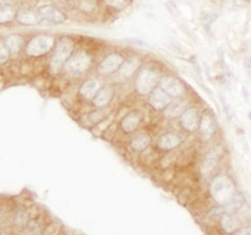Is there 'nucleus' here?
Wrapping results in <instances>:
<instances>
[{
	"mask_svg": "<svg viewBox=\"0 0 251 235\" xmlns=\"http://www.w3.org/2000/svg\"><path fill=\"white\" fill-rule=\"evenodd\" d=\"M75 39L70 36H61L56 41L54 51L49 60V70L53 73H59L64 70V66L75 53Z\"/></svg>",
	"mask_w": 251,
	"mask_h": 235,
	"instance_id": "f257e3e1",
	"label": "nucleus"
},
{
	"mask_svg": "<svg viewBox=\"0 0 251 235\" xmlns=\"http://www.w3.org/2000/svg\"><path fill=\"white\" fill-rule=\"evenodd\" d=\"M211 197L215 200L216 203L220 206L227 205L233 197H234L237 191L234 181L228 175H217L212 179L208 188Z\"/></svg>",
	"mask_w": 251,
	"mask_h": 235,
	"instance_id": "f03ea898",
	"label": "nucleus"
},
{
	"mask_svg": "<svg viewBox=\"0 0 251 235\" xmlns=\"http://www.w3.org/2000/svg\"><path fill=\"white\" fill-rule=\"evenodd\" d=\"M55 37L51 34H36L27 41L24 51L29 58H41L50 53L55 47Z\"/></svg>",
	"mask_w": 251,
	"mask_h": 235,
	"instance_id": "7ed1b4c3",
	"label": "nucleus"
},
{
	"mask_svg": "<svg viewBox=\"0 0 251 235\" xmlns=\"http://www.w3.org/2000/svg\"><path fill=\"white\" fill-rule=\"evenodd\" d=\"M159 76L157 70L152 68H142L136 73L134 82L135 92L140 95H149L159 82Z\"/></svg>",
	"mask_w": 251,
	"mask_h": 235,
	"instance_id": "20e7f679",
	"label": "nucleus"
},
{
	"mask_svg": "<svg viewBox=\"0 0 251 235\" xmlns=\"http://www.w3.org/2000/svg\"><path fill=\"white\" fill-rule=\"evenodd\" d=\"M93 60L92 56L85 50H78L71 55L68 63L64 66V70L69 73V75L74 76V77H78L87 72L92 66Z\"/></svg>",
	"mask_w": 251,
	"mask_h": 235,
	"instance_id": "39448f33",
	"label": "nucleus"
},
{
	"mask_svg": "<svg viewBox=\"0 0 251 235\" xmlns=\"http://www.w3.org/2000/svg\"><path fill=\"white\" fill-rule=\"evenodd\" d=\"M124 61V54L119 53V51H113V53L107 54L97 65V73L102 77H109V76L115 75L122 68Z\"/></svg>",
	"mask_w": 251,
	"mask_h": 235,
	"instance_id": "423d86ee",
	"label": "nucleus"
},
{
	"mask_svg": "<svg viewBox=\"0 0 251 235\" xmlns=\"http://www.w3.org/2000/svg\"><path fill=\"white\" fill-rule=\"evenodd\" d=\"M158 86L161 90H163L164 92L168 95H171V97L181 98L186 94L185 83H184L180 78L176 77V76H162V77L159 78Z\"/></svg>",
	"mask_w": 251,
	"mask_h": 235,
	"instance_id": "0eeeda50",
	"label": "nucleus"
},
{
	"mask_svg": "<svg viewBox=\"0 0 251 235\" xmlns=\"http://www.w3.org/2000/svg\"><path fill=\"white\" fill-rule=\"evenodd\" d=\"M200 119L201 115L198 108L189 107L184 110V113L180 115V118H179V124H180V127L184 131L194 134V132L199 131Z\"/></svg>",
	"mask_w": 251,
	"mask_h": 235,
	"instance_id": "6e6552de",
	"label": "nucleus"
},
{
	"mask_svg": "<svg viewBox=\"0 0 251 235\" xmlns=\"http://www.w3.org/2000/svg\"><path fill=\"white\" fill-rule=\"evenodd\" d=\"M37 12L41 17L50 21L54 26L56 24H63L68 21V15L53 4H44L37 7Z\"/></svg>",
	"mask_w": 251,
	"mask_h": 235,
	"instance_id": "1a4fd4ad",
	"label": "nucleus"
},
{
	"mask_svg": "<svg viewBox=\"0 0 251 235\" xmlns=\"http://www.w3.org/2000/svg\"><path fill=\"white\" fill-rule=\"evenodd\" d=\"M199 131H200L201 139L203 141H208L215 136L216 131H217V120L211 110H205L201 114Z\"/></svg>",
	"mask_w": 251,
	"mask_h": 235,
	"instance_id": "9d476101",
	"label": "nucleus"
},
{
	"mask_svg": "<svg viewBox=\"0 0 251 235\" xmlns=\"http://www.w3.org/2000/svg\"><path fill=\"white\" fill-rule=\"evenodd\" d=\"M141 113L137 112V110H132V112H129L127 114H125V117L120 120V130H122L124 134L131 135L134 134V132H136V130L139 129L140 125H141Z\"/></svg>",
	"mask_w": 251,
	"mask_h": 235,
	"instance_id": "9b49d317",
	"label": "nucleus"
},
{
	"mask_svg": "<svg viewBox=\"0 0 251 235\" xmlns=\"http://www.w3.org/2000/svg\"><path fill=\"white\" fill-rule=\"evenodd\" d=\"M181 143H183V137L178 132L171 131L166 132V134L158 137V140H157V148L161 149V151L168 152L178 148Z\"/></svg>",
	"mask_w": 251,
	"mask_h": 235,
	"instance_id": "f8f14e48",
	"label": "nucleus"
},
{
	"mask_svg": "<svg viewBox=\"0 0 251 235\" xmlns=\"http://www.w3.org/2000/svg\"><path fill=\"white\" fill-rule=\"evenodd\" d=\"M115 94V88L114 86L110 85V83H105L102 85V87L98 90V92L96 93V95L92 99L93 107L96 108H105L107 105L110 104V102L113 100Z\"/></svg>",
	"mask_w": 251,
	"mask_h": 235,
	"instance_id": "ddd939ff",
	"label": "nucleus"
},
{
	"mask_svg": "<svg viewBox=\"0 0 251 235\" xmlns=\"http://www.w3.org/2000/svg\"><path fill=\"white\" fill-rule=\"evenodd\" d=\"M221 157H222V151H221V148H213L211 149L210 152H207V153L205 154V157H203L202 161H201V174L205 176L212 174V171L215 170L218 162H220Z\"/></svg>",
	"mask_w": 251,
	"mask_h": 235,
	"instance_id": "4468645a",
	"label": "nucleus"
},
{
	"mask_svg": "<svg viewBox=\"0 0 251 235\" xmlns=\"http://www.w3.org/2000/svg\"><path fill=\"white\" fill-rule=\"evenodd\" d=\"M172 102L171 95L167 94L163 90L156 87L149 94V104L153 110H164Z\"/></svg>",
	"mask_w": 251,
	"mask_h": 235,
	"instance_id": "2eb2a0df",
	"label": "nucleus"
},
{
	"mask_svg": "<svg viewBox=\"0 0 251 235\" xmlns=\"http://www.w3.org/2000/svg\"><path fill=\"white\" fill-rule=\"evenodd\" d=\"M2 41H4L5 46L9 49L11 55H16V54H20L22 50H25V47H26L27 43L25 37L20 33L7 34V36L4 37Z\"/></svg>",
	"mask_w": 251,
	"mask_h": 235,
	"instance_id": "dca6fc26",
	"label": "nucleus"
},
{
	"mask_svg": "<svg viewBox=\"0 0 251 235\" xmlns=\"http://www.w3.org/2000/svg\"><path fill=\"white\" fill-rule=\"evenodd\" d=\"M142 60L139 58V56H132V58L125 59L124 64L122 65V68L119 69L118 73L122 78L124 80H127L131 76L136 75V72H139V69L141 66Z\"/></svg>",
	"mask_w": 251,
	"mask_h": 235,
	"instance_id": "f3484780",
	"label": "nucleus"
},
{
	"mask_svg": "<svg viewBox=\"0 0 251 235\" xmlns=\"http://www.w3.org/2000/svg\"><path fill=\"white\" fill-rule=\"evenodd\" d=\"M39 15L37 12V9L33 10L31 7H21L17 12V24H22V26H34L38 24Z\"/></svg>",
	"mask_w": 251,
	"mask_h": 235,
	"instance_id": "a211bd4d",
	"label": "nucleus"
},
{
	"mask_svg": "<svg viewBox=\"0 0 251 235\" xmlns=\"http://www.w3.org/2000/svg\"><path fill=\"white\" fill-rule=\"evenodd\" d=\"M100 87H102V83L98 78H87L80 86L78 92H80V95L82 98L87 100H92Z\"/></svg>",
	"mask_w": 251,
	"mask_h": 235,
	"instance_id": "6ab92c4d",
	"label": "nucleus"
},
{
	"mask_svg": "<svg viewBox=\"0 0 251 235\" xmlns=\"http://www.w3.org/2000/svg\"><path fill=\"white\" fill-rule=\"evenodd\" d=\"M221 228L223 229V232L227 233V234H233L234 232H237L239 228H242V220L238 217L237 213H233V214H223L221 215L220 219Z\"/></svg>",
	"mask_w": 251,
	"mask_h": 235,
	"instance_id": "aec40b11",
	"label": "nucleus"
},
{
	"mask_svg": "<svg viewBox=\"0 0 251 235\" xmlns=\"http://www.w3.org/2000/svg\"><path fill=\"white\" fill-rule=\"evenodd\" d=\"M152 137L149 132H139L130 140V147L135 152H144L150 147Z\"/></svg>",
	"mask_w": 251,
	"mask_h": 235,
	"instance_id": "412c9836",
	"label": "nucleus"
},
{
	"mask_svg": "<svg viewBox=\"0 0 251 235\" xmlns=\"http://www.w3.org/2000/svg\"><path fill=\"white\" fill-rule=\"evenodd\" d=\"M185 109V102L178 98L176 100H172L169 103L168 107L163 110V114L167 119H176V118H180V115L183 114Z\"/></svg>",
	"mask_w": 251,
	"mask_h": 235,
	"instance_id": "4be33fe9",
	"label": "nucleus"
},
{
	"mask_svg": "<svg viewBox=\"0 0 251 235\" xmlns=\"http://www.w3.org/2000/svg\"><path fill=\"white\" fill-rule=\"evenodd\" d=\"M17 12V6H0V26H7L16 22Z\"/></svg>",
	"mask_w": 251,
	"mask_h": 235,
	"instance_id": "5701e85b",
	"label": "nucleus"
},
{
	"mask_svg": "<svg viewBox=\"0 0 251 235\" xmlns=\"http://www.w3.org/2000/svg\"><path fill=\"white\" fill-rule=\"evenodd\" d=\"M12 220H14L15 225L19 228H27V224L29 222V214L28 211L26 208H19L15 211L14 215H12Z\"/></svg>",
	"mask_w": 251,
	"mask_h": 235,
	"instance_id": "b1692460",
	"label": "nucleus"
},
{
	"mask_svg": "<svg viewBox=\"0 0 251 235\" xmlns=\"http://www.w3.org/2000/svg\"><path fill=\"white\" fill-rule=\"evenodd\" d=\"M100 1L114 11H124L132 4L134 0H100Z\"/></svg>",
	"mask_w": 251,
	"mask_h": 235,
	"instance_id": "393cba45",
	"label": "nucleus"
},
{
	"mask_svg": "<svg viewBox=\"0 0 251 235\" xmlns=\"http://www.w3.org/2000/svg\"><path fill=\"white\" fill-rule=\"evenodd\" d=\"M105 118H107V112L104 110V108H96L95 110L90 112L87 115L88 121L92 122V124H100Z\"/></svg>",
	"mask_w": 251,
	"mask_h": 235,
	"instance_id": "a878e982",
	"label": "nucleus"
},
{
	"mask_svg": "<svg viewBox=\"0 0 251 235\" xmlns=\"http://www.w3.org/2000/svg\"><path fill=\"white\" fill-rule=\"evenodd\" d=\"M249 5V0H223V6L232 10L245 9Z\"/></svg>",
	"mask_w": 251,
	"mask_h": 235,
	"instance_id": "bb28decb",
	"label": "nucleus"
},
{
	"mask_svg": "<svg viewBox=\"0 0 251 235\" xmlns=\"http://www.w3.org/2000/svg\"><path fill=\"white\" fill-rule=\"evenodd\" d=\"M220 98H221V102H222V105H223V113H225L226 119H227L228 121H232L233 118L235 117L234 108H233L232 105L227 102V99H226L222 94H220Z\"/></svg>",
	"mask_w": 251,
	"mask_h": 235,
	"instance_id": "cd10ccee",
	"label": "nucleus"
},
{
	"mask_svg": "<svg viewBox=\"0 0 251 235\" xmlns=\"http://www.w3.org/2000/svg\"><path fill=\"white\" fill-rule=\"evenodd\" d=\"M10 58H11V54H10L9 49H7L6 46H5L4 41L0 39V66L9 63Z\"/></svg>",
	"mask_w": 251,
	"mask_h": 235,
	"instance_id": "c85d7f7f",
	"label": "nucleus"
},
{
	"mask_svg": "<svg viewBox=\"0 0 251 235\" xmlns=\"http://www.w3.org/2000/svg\"><path fill=\"white\" fill-rule=\"evenodd\" d=\"M124 42L127 44H131V46H137V47H144V48H150V44L147 42L142 41L140 38H135V37H127L124 38Z\"/></svg>",
	"mask_w": 251,
	"mask_h": 235,
	"instance_id": "c756f323",
	"label": "nucleus"
},
{
	"mask_svg": "<svg viewBox=\"0 0 251 235\" xmlns=\"http://www.w3.org/2000/svg\"><path fill=\"white\" fill-rule=\"evenodd\" d=\"M216 20V15L213 14H203L202 16V24L203 27H206L207 29L211 28V24L215 22Z\"/></svg>",
	"mask_w": 251,
	"mask_h": 235,
	"instance_id": "7c9ffc66",
	"label": "nucleus"
},
{
	"mask_svg": "<svg viewBox=\"0 0 251 235\" xmlns=\"http://www.w3.org/2000/svg\"><path fill=\"white\" fill-rule=\"evenodd\" d=\"M221 65H222L223 70H225V75L227 76V77L229 78V80H233V78L235 77L234 73L232 72V70H230V68L227 65V64L225 63V60H223V59H222V60H221Z\"/></svg>",
	"mask_w": 251,
	"mask_h": 235,
	"instance_id": "2f4dec72",
	"label": "nucleus"
},
{
	"mask_svg": "<svg viewBox=\"0 0 251 235\" xmlns=\"http://www.w3.org/2000/svg\"><path fill=\"white\" fill-rule=\"evenodd\" d=\"M218 81H220L221 82V85L222 86H225L226 88H227L228 91H230V81H229V78L227 77V76L225 75V73H223V75H221V76H218V78H217Z\"/></svg>",
	"mask_w": 251,
	"mask_h": 235,
	"instance_id": "473e14b6",
	"label": "nucleus"
},
{
	"mask_svg": "<svg viewBox=\"0 0 251 235\" xmlns=\"http://www.w3.org/2000/svg\"><path fill=\"white\" fill-rule=\"evenodd\" d=\"M232 235H251V227H242Z\"/></svg>",
	"mask_w": 251,
	"mask_h": 235,
	"instance_id": "72a5a7b5",
	"label": "nucleus"
},
{
	"mask_svg": "<svg viewBox=\"0 0 251 235\" xmlns=\"http://www.w3.org/2000/svg\"><path fill=\"white\" fill-rule=\"evenodd\" d=\"M16 0H0V6H16Z\"/></svg>",
	"mask_w": 251,
	"mask_h": 235,
	"instance_id": "f704fd0d",
	"label": "nucleus"
},
{
	"mask_svg": "<svg viewBox=\"0 0 251 235\" xmlns=\"http://www.w3.org/2000/svg\"><path fill=\"white\" fill-rule=\"evenodd\" d=\"M244 68H245V70H247L248 75H250V73H251V56H249V58L245 59Z\"/></svg>",
	"mask_w": 251,
	"mask_h": 235,
	"instance_id": "c9c22d12",
	"label": "nucleus"
},
{
	"mask_svg": "<svg viewBox=\"0 0 251 235\" xmlns=\"http://www.w3.org/2000/svg\"><path fill=\"white\" fill-rule=\"evenodd\" d=\"M242 94H243V97H244V99L247 100V102H249L250 94H249V91H248V88L245 87V86H243L242 87Z\"/></svg>",
	"mask_w": 251,
	"mask_h": 235,
	"instance_id": "e433bc0d",
	"label": "nucleus"
},
{
	"mask_svg": "<svg viewBox=\"0 0 251 235\" xmlns=\"http://www.w3.org/2000/svg\"><path fill=\"white\" fill-rule=\"evenodd\" d=\"M193 65H194V69H195L196 73H198L199 76L202 75V70H201V68H200V66H199L198 61H193Z\"/></svg>",
	"mask_w": 251,
	"mask_h": 235,
	"instance_id": "4c0bfd02",
	"label": "nucleus"
},
{
	"mask_svg": "<svg viewBox=\"0 0 251 235\" xmlns=\"http://www.w3.org/2000/svg\"><path fill=\"white\" fill-rule=\"evenodd\" d=\"M4 86H5V76L0 72V91H1V88L4 87Z\"/></svg>",
	"mask_w": 251,
	"mask_h": 235,
	"instance_id": "58836bf2",
	"label": "nucleus"
},
{
	"mask_svg": "<svg viewBox=\"0 0 251 235\" xmlns=\"http://www.w3.org/2000/svg\"><path fill=\"white\" fill-rule=\"evenodd\" d=\"M248 118H249V119L251 120V110H250L249 113H248Z\"/></svg>",
	"mask_w": 251,
	"mask_h": 235,
	"instance_id": "ea45409f",
	"label": "nucleus"
}]
</instances>
